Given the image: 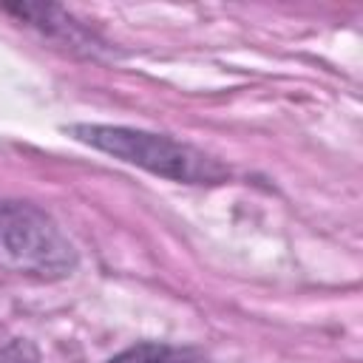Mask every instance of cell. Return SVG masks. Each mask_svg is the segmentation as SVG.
<instances>
[{
  "label": "cell",
  "instance_id": "6da1fadb",
  "mask_svg": "<svg viewBox=\"0 0 363 363\" xmlns=\"http://www.w3.org/2000/svg\"><path fill=\"white\" fill-rule=\"evenodd\" d=\"M68 133L77 142L91 145L94 150H102L125 164H136L167 182L218 184L227 179V167L221 162L167 133H153L128 125H96V122L71 125Z\"/></svg>",
  "mask_w": 363,
  "mask_h": 363
},
{
  "label": "cell",
  "instance_id": "7a4b0ae2",
  "mask_svg": "<svg viewBox=\"0 0 363 363\" xmlns=\"http://www.w3.org/2000/svg\"><path fill=\"white\" fill-rule=\"evenodd\" d=\"M79 264L74 241L37 204L0 199V269L34 281L68 278Z\"/></svg>",
  "mask_w": 363,
  "mask_h": 363
},
{
  "label": "cell",
  "instance_id": "3957f363",
  "mask_svg": "<svg viewBox=\"0 0 363 363\" xmlns=\"http://www.w3.org/2000/svg\"><path fill=\"white\" fill-rule=\"evenodd\" d=\"M3 11L14 14L17 20H23L26 26L37 28L43 37L62 43L65 48H82L88 54H94L99 45H94V37L60 6L51 3H14V6H3Z\"/></svg>",
  "mask_w": 363,
  "mask_h": 363
},
{
  "label": "cell",
  "instance_id": "277c9868",
  "mask_svg": "<svg viewBox=\"0 0 363 363\" xmlns=\"http://www.w3.org/2000/svg\"><path fill=\"white\" fill-rule=\"evenodd\" d=\"M108 363H204V357L199 352L187 349V346H170V343H159V340H142V343L119 352Z\"/></svg>",
  "mask_w": 363,
  "mask_h": 363
},
{
  "label": "cell",
  "instance_id": "5b68a950",
  "mask_svg": "<svg viewBox=\"0 0 363 363\" xmlns=\"http://www.w3.org/2000/svg\"><path fill=\"white\" fill-rule=\"evenodd\" d=\"M0 363H40V354L31 340L0 332Z\"/></svg>",
  "mask_w": 363,
  "mask_h": 363
}]
</instances>
